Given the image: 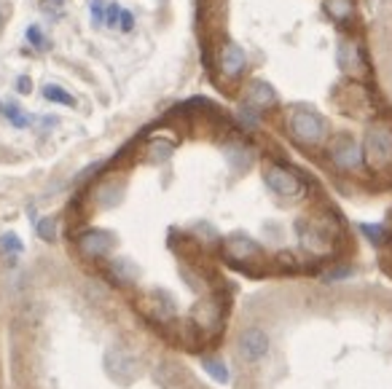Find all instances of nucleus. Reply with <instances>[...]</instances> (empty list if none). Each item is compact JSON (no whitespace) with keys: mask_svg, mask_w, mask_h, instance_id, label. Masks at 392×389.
I'll use <instances>...</instances> for the list:
<instances>
[{"mask_svg":"<svg viewBox=\"0 0 392 389\" xmlns=\"http://www.w3.org/2000/svg\"><path fill=\"white\" fill-rule=\"evenodd\" d=\"M269 41L207 38L239 113L266 123L341 196L392 193V100L371 49L368 0H266Z\"/></svg>","mask_w":392,"mask_h":389,"instance_id":"f257e3e1","label":"nucleus"},{"mask_svg":"<svg viewBox=\"0 0 392 389\" xmlns=\"http://www.w3.org/2000/svg\"><path fill=\"white\" fill-rule=\"evenodd\" d=\"M236 333L242 365L285 368L291 389H392V285L291 279Z\"/></svg>","mask_w":392,"mask_h":389,"instance_id":"f03ea898","label":"nucleus"},{"mask_svg":"<svg viewBox=\"0 0 392 389\" xmlns=\"http://www.w3.org/2000/svg\"><path fill=\"white\" fill-rule=\"evenodd\" d=\"M371 49L381 89L392 100V0H376V6H371Z\"/></svg>","mask_w":392,"mask_h":389,"instance_id":"7ed1b4c3","label":"nucleus"},{"mask_svg":"<svg viewBox=\"0 0 392 389\" xmlns=\"http://www.w3.org/2000/svg\"><path fill=\"white\" fill-rule=\"evenodd\" d=\"M102 365H105V373H108L116 384H124V387L137 381V376H140V360H137L135 352H129L126 346H111V349L105 352Z\"/></svg>","mask_w":392,"mask_h":389,"instance_id":"20e7f679","label":"nucleus"},{"mask_svg":"<svg viewBox=\"0 0 392 389\" xmlns=\"http://www.w3.org/2000/svg\"><path fill=\"white\" fill-rule=\"evenodd\" d=\"M79 247L86 258H108L116 250V233L102 231V228H91V231L81 233Z\"/></svg>","mask_w":392,"mask_h":389,"instance_id":"39448f33","label":"nucleus"},{"mask_svg":"<svg viewBox=\"0 0 392 389\" xmlns=\"http://www.w3.org/2000/svg\"><path fill=\"white\" fill-rule=\"evenodd\" d=\"M376 266L392 282V207L387 210V218L376 236Z\"/></svg>","mask_w":392,"mask_h":389,"instance_id":"423d86ee","label":"nucleus"},{"mask_svg":"<svg viewBox=\"0 0 392 389\" xmlns=\"http://www.w3.org/2000/svg\"><path fill=\"white\" fill-rule=\"evenodd\" d=\"M44 97L49 102H56V105H65V108H76V97H73V94H68L65 89L54 86V84L44 86Z\"/></svg>","mask_w":392,"mask_h":389,"instance_id":"0eeeda50","label":"nucleus"},{"mask_svg":"<svg viewBox=\"0 0 392 389\" xmlns=\"http://www.w3.org/2000/svg\"><path fill=\"white\" fill-rule=\"evenodd\" d=\"M35 228H38V233L44 236L46 242H54V233H56V221L54 218H41V221L35 223Z\"/></svg>","mask_w":392,"mask_h":389,"instance_id":"6e6552de","label":"nucleus"},{"mask_svg":"<svg viewBox=\"0 0 392 389\" xmlns=\"http://www.w3.org/2000/svg\"><path fill=\"white\" fill-rule=\"evenodd\" d=\"M6 116H9V121L14 123V126H19V129H24L27 123H30V118L22 113V108H16V105H6Z\"/></svg>","mask_w":392,"mask_h":389,"instance_id":"1a4fd4ad","label":"nucleus"},{"mask_svg":"<svg viewBox=\"0 0 392 389\" xmlns=\"http://www.w3.org/2000/svg\"><path fill=\"white\" fill-rule=\"evenodd\" d=\"M0 245H3V250H11V253H19V250H22L19 236H14V233H6V236L0 239Z\"/></svg>","mask_w":392,"mask_h":389,"instance_id":"9d476101","label":"nucleus"},{"mask_svg":"<svg viewBox=\"0 0 392 389\" xmlns=\"http://www.w3.org/2000/svg\"><path fill=\"white\" fill-rule=\"evenodd\" d=\"M119 27H121L124 33H129V30L135 27V14L126 11V9H121V16H119Z\"/></svg>","mask_w":392,"mask_h":389,"instance_id":"9b49d317","label":"nucleus"},{"mask_svg":"<svg viewBox=\"0 0 392 389\" xmlns=\"http://www.w3.org/2000/svg\"><path fill=\"white\" fill-rule=\"evenodd\" d=\"M27 41H30V44L35 46V49H44V44H46V38H44V33H41V30H38V27H30V30H27Z\"/></svg>","mask_w":392,"mask_h":389,"instance_id":"f8f14e48","label":"nucleus"},{"mask_svg":"<svg viewBox=\"0 0 392 389\" xmlns=\"http://www.w3.org/2000/svg\"><path fill=\"white\" fill-rule=\"evenodd\" d=\"M16 86H19V91H22V94H30V91H33V81H30L27 76H19Z\"/></svg>","mask_w":392,"mask_h":389,"instance_id":"ddd939ff","label":"nucleus"},{"mask_svg":"<svg viewBox=\"0 0 392 389\" xmlns=\"http://www.w3.org/2000/svg\"><path fill=\"white\" fill-rule=\"evenodd\" d=\"M0 108H3V105H0Z\"/></svg>","mask_w":392,"mask_h":389,"instance_id":"4468645a","label":"nucleus"}]
</instances>
